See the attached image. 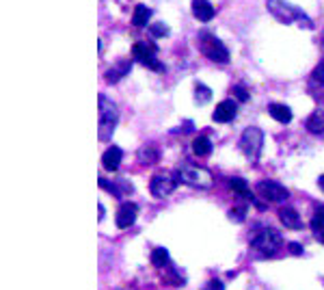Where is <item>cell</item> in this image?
<instances>
[{
	"mask_svg": "<svg viewBox=\"0 0 324 290\" xmlns=\"http://www.w3.org/2000/svg\"><path fill=\"white\" fill-rule=\"evenodd\" d=\"M279 219L290 230H301L303 228V221H301V216H298V212L294 210V208H281V210H279Z\"/></svg>",
	"mask_w": 324,
	"mask_h": 290,
	"instance_id": "obj_14",
	"label": "cell"
},
{
	"mask_svg": "<svg viewBox=\"0 0 324 290\" xmlns=\"http://www.w3.org/2000/svg\"><path fill=\"white\" fill-rule=\"evenodd\" d=\"M318 238H320V243H324V230L318 232Z\"/></svg>",
	"mask_w": 324,
	"mask_h": 290,
	"instance_id": "obj_32",
	"label": "cell"
},
{
	"mask_svg": "<svg viewBox=\"0 0 324 290\" xmlns=\"http://www.w3.org/2000/svg\"><path fill=\"white\" fill-rule=\"evenodd\" d=\"M268 113L272 119H277L279 124H290L292 122V111L286 106V104H270Z\"/></svg>",
	"mask_w": 324,
	"mask_h": 290,
	"instance_id": "obj_16",
	"label": "cell"
},
{
	"mask_svg": "<svg viewBox=\"0 0 324 290\" xmlns=\"http://www.w3.org/2000/svg\"><path fill=\"white\" fill-rule=\"evenodd\" d=\"M199 46H201V52H204L210 61H214V63H229V50H227V46L218 37L210 35V33H201Z\"/></svg>",
	"mask_w": 324,
	"mask_h": 290,
	"instance_id": "obj_6",
	"label": "cell"
},
{
	"mask_svg": "<svg viewBox=\"0 0 324 290\" xmlns=\"http://www.w3.org/2000/svg\"><path fill=\"white\" fill-rule=\"evenodd\" d=\"M149 33L153 37H165V35H169V28L162 22H158V24H151V26H149Z\"/></svg>",
	"mask_w": 324,
	"mask_h": 290,
	"instance_id": "obj_27",
	"label": "cell"
},
{
	"mask_svg": "<svg viewBox=\"0 0 324 290\" xmlns=\"http://www.w3.org/2000/svg\"><path fill=\"white\" fill-rule=\"evenodd\" d=\"M167 262H169V251H167V249L165 247H156V249H153V251H151V264H153V267L162 269Z\"/></svg>",
	"mask_w": 324,
	"mask_h": 290,
	"instance_id": "obj_21",
	"label": "cell"
},
{
	"mask_svg": "<svg viewBox=\"0 0 324 290\" xmlns=\"http://www.w3.org/2000/svg\"><path fill=\"white\" fill-rule=\"evenodd\" d=\"M311 230H313V232L324 230V206H318V208H315L313 219H311Z\"/></svg>",
	"mask_w": 324,
	"mask_h": 290,
	"instance_id": "obj_24",
	"label": "cell"
},
{
	"mask_svg": "<svg viewBox=\"0 0 324 290\" xmlns=\"http://www.w3.org/2000/svg\"><path fill=\"white\" fill-rule=\"evenodd\" d=\"M262 145H264V132L257 126H249L240 136V150L251 163H255L262 154Z\"/></svg>",
	"mask_w": 324,
	"mask_h": 290,
	"instance_id": "obj_5",
	"label": "cell"
},
{
	"mask_svg": "<svg viewBox=\"0 0 324 290\" xmlns=\"http://www.w3.org/2000/svg\"><path fill=\"white\" fill-rule=\"evenodd\" d=\"M229 187H231L233 191H236L238 195L253 199V197H251V191H249V187H247V182L242 180V178H231V180H229Z\"/></svg>",
	"mask_w": 324,
	"mask_h": 290,
	"instance_id": "obj_22",
	"label": "cell"
},
{
	"mask_svg": "<svg viewBox=\"0 0 324 290\" xmlns=\"http://www.w3.org/2000/svg\"><path fill=\"white\" fill-rule=\"evenodd\" d=\"M204 290H225V286H223V281H218V279H210L204 286Z\"/></svg>",
	"mask_w": 324,
	"mask_h": 290,
	"instance_id": "obj_28",
	"label": "cell"
},
{
	"mask_svg": "<svg viewBox=\"0 0 324 290\" xmlns=\"http://www.w3.org/2000/svg\"><path fill=\"white\" fill-rule=\"evenodd\" d=\"M288 249H290V253H294V256H301L303 253V247L298 245V243H290Z\"/></svg>",
	"mask_w": 324,
	"mask_h": 290,
	"instance_id": "obj_30",
	"label": "cell"
},
{
	"mask_svg": "<svg viewBox=\"0 0 324 290\" xmlns=\"http://www.w3.org/2000/svg\"><path fill=\"white\" fill-rule=\"evenodd\" d=\"M121 158H124V152H121L117 145H112V148H108L106 152H104L102 165H104V169H108V171H117L119 165H121Z\"/></svg>",
	"mask_w": 324,
	"mask_h": 290,
	"instance_id": "obj_12",
	"label": "cell"
},
{
	"mask_svg": "<svg viewBox=\"0 0 324 290\" xmlns=\"http://www.w3.org/2000/svg\"><path fill=\"white\" fill-rule=\"evenodd\" d=\"M236 115H238L236 102H233V100H223V102L216 104V111H214L212 119H214V122H218V124H227V122H231Z\"/></svg>",
	"mask_w": 324,
	"mask_h": 290,
	"instance_id": "obj_11",
	"label": "cell"
},
{
	"mask_svg": "<svg viewBox=\"0 0 324 290\" xmlns=\"http://www.w3.org/2000/svg\"><path fill=\"white\" fill-rule=\"evenodd\" d=\"M210 98H212V91H210L206 85L194 87V102L197 104H206V102H210Z\"/></svg>",
	"mask_w": 324,
	"mask_h": 290,
	"instance_id": "obj_23",
	"label": "cell"
},
{
	"mask_svg": "<svg viewBox=\"0 0 324 290\" xmlns=\"http://www.w3.org/2000/svg\"><path fill=\"white\" fill-rule=\"evenodd\" d=\"M266 7H268V11L283 24L298 22L305 28H313V22H311L309 15H307L305 11H301L298 7H294L292 3H288V0H268Z\"/></svg>",
	"mask_w": 324,
	"mask_h": 290,
	"instance_id": "obj_1",
	"label": "cell"
},
{
	"mask_svg": "<svg viewBox=\"0 0 324 290\" xmlns=\"http://www.w3.org/2000/svg\"><path fill=\"white\" fill-rule=\"evenodd\" d=\"M257 193H259V197H264L266 201H286L288 199V189L283 187L281 182H277V180H262L257 184Z\"/></svg>",
	"mask_w": 324,
	"mask_h": 290,
	"instance_id": "obj_8",
	"label": "cell"
},
{
	"mask_svg": "<svg viewBox=\"0 0 324 290\" xmlns=\"http://www.w3.org/2000/svg\"><path fill=\"white\" fill-rule=\"evenodd\" d=\"M132 54H134V59L143 63L145 67H149L153 71H165V65L156 59V46L153 44H147V42H139V44H134L132 48Z\"/></svg>",
	"mask_w": 324,
	"mask_h": 290,
	"instance_id": "obj_7",
	"label": "cell"
},
{
	"mask_svg": "<svg viewBox=\"0 0 324 290\" xmlns=\"http://www.w3.org/2000/svg\"><path fill=\"white\" fill-rule=\"evenodd\" d=\"M139 163L141 165H153L158 163V150L153 145H145L139 150Z\"/></svg>",
	"mask_w": 324,
	"mask_h": 290,
	"instance_id": "obj_19",
	"label": "cell"
},
{
	"mask_svg": "<svg viewBox=\"0 0 324 290\" xmlns=\"http://www.w3.org/2000/svg\"><path fill=\"white\" fill-rule=\"evenodd\" d=\"M192 152L197 156H208L210 152H212V141H210L208 136H197V139L192 141Z\"/></svg>",
	"mask_w": 324,
	"mask_h": 290,
	"instance_id": "obj_20",
	"label": "cell"
},
{
	"mask_svg": "<svg viewBox=\"0 0 324 290\" xmlns=\"http://www.w3.org/2000/svg\"><path fill=\"white\" fill-rule=\"evenodd\" d=\"M149 18H151V9H149V7L136 5L134 15H132V24H134V26H136V28L147 26V24H149Z\"/></svg>",
	"mask_w": 324,
	"mask_h": 290,
	"instance_id": "obj_18",
	"label": "cell"
},
{
	"mask_svg": "<svg viewBox=\"0 0 324 290\" xmlns=\"http://www.w3.org/2000/svg\"><path fill=\"white\" fill-rule=\"evenodd\" d=\"M229 219L236 221V223H242V221L247 219V206H236V208H231V210H229Z\"/></svg>",
	"mask_w": 324,
	"mask_h": 290,
	"instance_id": "obj_25",
	"label": "cell"
},
{
	"mask_svg": "<svg viewBox=\"0 0 324 290\" xmlns=\"http://www.w3.org/2000/svg\"><path fill=\"white\" fill-rule=\"evenodd\" d=\"M104 212H106V210H104V206H102V204H100V221H102V219H104Z\"/></svg>",
	"mask_w": 324,
	"mask_h": 290,
	"instance_id": "obj_31",
	"label": "cell"
},
{
	"mask_svg": "<svg viewBox=\"0 0 324 290\" xmlns=\"http://www.w3.org/2000/svg\"><path fill=\"white\" fill-rule=\"evenodd\" d=\"M119 122V111L117 104L108 100L106 95H100V141H108L112 132H115V126Z\"/></svg>",
	"mask_w": 324,
	"mask_h": 290,
	"instance_id": "obj_3",
	"label": "cell"
},
{
	"mask_svg": "<svg viewBox=\"0 0 324 290\" xmlns=\"http://www.w3.org/2000/svg\"><path fill=\"white\" fill-rule=\"evenodd\" d=\"M175 178H177V182H184L194 189H210L214 184L212 173L204 167H197V165H182L175 171Z\"/></svg>",
	"mask_w": 324,
	"mask_h": 290,
	"instance_id": "obj_2",
	"label": "cell"
},
{
	"mask_svg": "<svg viewBox=\"0 0 324 290\" xmlns=\"http://www.w3.org/2000/svg\"><path fill=\"white\" fill-rule=\"evenodd\" d=\"M322 50H324V39H322Z\"/></svg>",
	"mask_w": 324,
	"mask_h": 290,
	"instance_id": "obj_35",
	"label": "cell"
},
{
	"mask_svg": "<svg viewBox=\"0 0 324 290\" xmlns=\"http://www.w3.org/2000/svg\"><path fill=\"white\" fill-rule=\"evenodd\" d=\"M130 67H132V61H130V59L119 61L115 67H110V69L106 71V83H110V85H112V83H119V80L130 71Z\"/></svg>",
	"mask_w": 324,
	"mask_h": 290,
	"instance_id": "obj_15",
	"label": "cell"
},
{
	"mask_svg": "<svg viewBox=\"0 0 324 290\" xmlns=\"http://www.w3.org/2000/svg\"><path fill=\"white\" fill-rule=\"evenodd\" d=\"M233 93H236V98H238L240 102H247V100H249V93H247L245 87H233Z\"/></svg>",
	"mask_w": 324,
	"mask_h": 290,
	"instance_id": "obj_29",
	"label": "cell"
},
{
	"mask_svg": "<svg viewBox=\"0 0 324 290\" xmlns=\"http://www.w3.org/2000/svg\"><path fill=\"white\" fill-rule=\"evenodd\" d=\"M175 182H177V180H173L171 175L156 173V175L151 178V182H149V191H151L153 197L165 199V197H169V195H171V193L175 191Z\"/></svg>",
	"mask_w": 324,
	"mask_h": 290,
	"instance_id": "obj_9",
	"label": "cell"
},
{
	"mask_svg": "<svg viewBox=\"0 0 324 290\" xmlns=\"http://www.w3.org/2000/svg\"><path fill=\"white\" fill-rule=\"evenodd\" d=\"M281 240L283 238L277 230L264 228V230H259L253 234V238H251V247H253L259 256H274L279 245H281Z\"/></svg>",
	"mask_w": 324,
	"mask_h": 290,
	"instance_id": "obj_4",
	"label": "cell"
},
{
	"mask_svg": "<svg viewBox=\"0 0 324 290\" xmlns=\"http://www.w3.org/2000/svg\"><path fill=\"white\" fill-rule=\"evenodd\" d=\"M192 15L199 22H210L214 18V7L208 0H192Z\"/></svg>",
	"mask_w": 324,
	"mask_h": 290,
	"instance_id": "obj_13",
	"label": "cell"
},
{
	"mask_svg": "<svg viewBox=\"0 0 324 290\" xmlns=\"http://www.w3.org/2000/svg\"><path fill=\"white\" fill-rule=\"evenodd\" d=\"M318 184H320V189L324 191V175H320V180H318Z\"/></svg>",
	"mask_w": 324,
	"mask_h": 290,
	"instance_id": "obj_33",
	"label": "cell"
},
{
	"mask_svg": "<svg viewBox=\"0 0 324 290\" xmlns=\"http://www.w3.org/2000/svg\"><path fill=\"white\" fill-rule=\"evenodd\" d=\"M307 130H309L311 134L324 136V113L322 111H315L309 115V119H307Z\"/></svg>",
	"mask_w": 324,
	"mask_h": 290,
	"instance_id": "obj_17",
	"label": "cell"
},
{
	"mask_svg": "<svg viewBox=\"0 0 324 290\" xmlns=\"http://www.w3.org/2000/svg\"><path fill=\"white\" fill-rule=\"evenodd\" d=\"M136 214H139V206H136V204H132V201L121 204V208L117 210V228L128 230L130 225H134Z\"/></svg>",
	"mask_w": 324,
	"mask_h": 290,
	"instance_id": "obj_10",
	"label": "cell"
},
{
	"mask_svg": "<svg viewBox=\"0 0 324 290\" xmlns=\"http://www.w3.org/2000/svg\"><path fill=\"white\" fill-rule=\"evenodd\" d=\"M119 290H134V288H130V286H126V288H119Z\"/></svg>",
	"mask_w": 324,
	"mask_h": 290,
	"instance_id": "obj_34",
	"label": "cell"
},
{
	"mask_svg": "<svg viewBox=\"0 0 324 290\" xmlns=\"http://www.w3.org/2000/svg\"><path fill=\"white\" fill-rule=\"evenodd\" d=\"M311 83H315V85H324V61L311 71Z\"/></svg>",
	"mask_w": 324,
	"mask_h": 290,
	"instance_id": "obj_26",
	"label": "cell"
}]
</instances>
